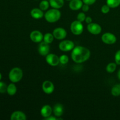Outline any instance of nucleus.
I'll use <instances>...</instances> for the list:
<instances>
[{
	"instance_id": "2eb2a0df",
	"label": "nucleus",
	"mask_w": 120,
	"mask_h": 120,
	"mask_svg": "<svg viewBox=\"0 0 120 120\" xmlns=\"http://www.w3.org/2000/svg\"><path fill=\"white\" fill-rule=\"evenodd\" d=\"M11 120H26V116L21 111H14L11 116Z\"/></svg>"
},
{
	"instance_id": "39448f33",
	"label": "nucleus",
	"mask_w": 120,
	"mask_h": 120,
	"mask_svg": "<svg viewBox=\"0 0 120 120\" xmlns=\"http://www.w3.org/2000/svg\"><path fill=\"white\" fill-rule=\"evenodd\" d=\"M75 47L74 42L69 40L62 41L59 45V48L63 52H69L72 50Z\"/></svg>"
},
{
	"instance_id": "c9c22d12",
	"label": "nucleus",
	"mask_w": 120,
	"mask_h": 120,
	"mask_svg": "<svg viewBox=\"0 0 120 120\" xmlns=\"http://www.w3.org/2000/svg\"><path fill=\"white\" fill-rule=\"evenodd\" d=\"M66 1H71V0H66Z\"/></svg>"
},
{
	"instance_id": "5701e85b",
	"label": "nucleus",
	"mask_w": 120,
	"mask_h": 120,
	"mask_svg": "<svg viewBox=\"0 0 120 120\" xmlns=\"http://www.w3.org/2000/svg\"><path fill=\"white\" fill-rule=\"evenodd\" d=\"M117 68L116 63H110L106 67V71L110 73L114 72Z\"/></svg>"
},
{
	"instance_id": "1a4fd4ad",
	"label": "nucleus",
	"mask_w": 120,
	"mask_h": 120,
	"mask_svg": "<svg viewBox=\"0 0 120 120\" xmlns=\"http://www.w3.org/2000/svg\"><path fill=\"white\" fill-rule=\"evenodd\" d=\"M53 35L56 39L63 40L66 37L67 32L64 28H57L53 30Z\"/></svg>"
},
{
	"instance_id": "a878e982",
	"label": "nucleus",
	"mask_w": 120,
	"mask_h": 120,
	"mask_svg": "<svg viewBox=\"0 0 120 120\" xmlns=\"http://www.w3.org/2000/svg\"><path fill=\"white\" fill-rule=\"evenodd\" d=\"M7 84L3 82H0V93H5L7 91Z\"/></svg>"
},
{
	"instance_id": "dca6fc26",
	"label": "nucleus",
	"mask_w": 120,
	"mask_h": 120,
	"mask_svg": "<svg viewBox=\"0 0 120 120\" xmlns=\"http://www.w3.org/2000/svg\"><path fill=\"white\" fill-rule=\"evenodd\" d=\"M52 112V109L49 105H45L41 110V114L44 118H47L51 116Z\"/></svg>"
},
{
	"instance_id": "4468645a",
	"label": "nucleus",
	"mask_w": 120,
	"mask_h": 120,
	"mask_svg": "<svg viewBox=\"0 0 120 120\" xmlns=\"http://www.w3.org/2000/svg\"><path fill=\"white\" fill-rule=\"evenodd\" d=\"M44 15L45 14H43V11L40 9V8H35L30 11V15H31V16L33 18L36 19L42 18L44 16Z\"/></svg>"
},
{
	"instance_id": "20e7f679",
	"label": "nucleus",
	"mask_w": 120,
	"mask_h": 120,
	"mask_svg": "<svg viewBox=\"0 0 120 120\" xmlns=\"http://www.w3.org/2000/svg\"><path fill=\"white\" fill-rule=\"evenodd\" d=\"M83 25L82 22L79 21H75L71 23L70 30L71 32L75 35H79L82 34L83 32Z\"/></svg>"
},
{
	"instance_id": "a211bd4d",
	"label": "nucleus",
	"mask_w": 120,
	"mask_h": 120,
	"mask_svg": "<svg viewBox=\"0 0 120 120\" xmlns=\"http://www.w3.org/2000/svg\"><path fill=\"white\" fill-rule=\"evenodd\" d=\"M64 0H49L50 5L53 8L60 9L64 5Z\"/></svg>"
},
{
	"instance_id": "f704fd0d",
	"label": "nucleus",
	"mask_w": 120,
	"mask_h": 120,
	"mask_svg": "<svg viewBox=\"0 0 120 120\" xmlns=\"http://www.w3.org/2000/svg\"><path fill=\"white\" fill-rule=\"evenodd\" d=\"M1 79H2V75H1V73H0V80H1Z\"/></svg>"
},
{
	"instance_id": "7ed1b4c3",
	"label": "nucleus",
	"mask_w": 120,
	"mask_h": 120,
	"mask_svg": "<svg viewBox=\"0 0 120 120\" xmlns=\"http://www.w3.org/2000/svg\"><path fill=\"white\" fill-rule=\"evenodd\" d=\"M23 77V71L19 68H14L9 73V79L12 83L19 82Z\"/></svg>"
},
{
	"instance_id": "4be33fe9",
	"label": "nucleus",
	"mask_w": 120,
	"mask_h": 120,
	"mask_svg": "<svg viewBox=\"0 0 120 120\" xmlns=\"http://www.w3.org/2000/svg\"><path fill=\"white\" fill-rule=\"evenodd\" d=\"M54 38H55V37H54L53 34H52L50 33H47L43 36V41H44V42H46L47 43H49V44L52 43Z\"/></svg>"
},
{
	"instance_id": "473e14b6",
	"label": "nucleus",
	"mask_w": 120,
	"mask_h": 120,
	"mask_svg": "<svg viewBox=\"0 0 120 120\" xmlns=\"http://www.w3.org/2000/svg\"><path fill=\"white\" fill-rule=\"evenodd\" d=\"M46 120H57V118H56V117H52V116H49V117L45 118Z\"/></svg>"
},
{
	"instance_id": "2f4dec72",
	"label": "nucleus",
	"mask_w": 120,
	"mask_h": 120,
	"mask_svg": "<svg viewBox=\"0 0 120 120\" xmlns=\"http://www.w3.org/2000/svg\"><path fill=\"white\" fill-rule=\"evenodd\" d=\"M85 21L87 24H89V23H91L93 22V19L90 16H87V17L86 18Z\"/></svg>"
},
{
	"instance_id": "f257e3e1",
	"label": "nucleus",
	"mask_w": 120,
	"mask_h": 120,
	"mask_svg": "<svg viewBox=\"0 0 120 120\" xmlns=\"http://www.w3.org/2000/svg\"><path fill=\"white\" fill-rule=\"evenodd\" d=\"M90 57V50L82 46H75L71 53V57L73 61L77 63H83L87 60Z\"/></svg>"
},
{
	"instance_id": "412c9836",
	"label": "nucleus",
	"mask_w": 120,
	"mask_h": 120,
	"mask_svg": "<svg viewBox=\"0 0 120 120\" xmlns=\"http://www.w3.org/2000/svg\"><path fill=\"white\" fill-rule=\"evenodd\" d=\"M106 2L111 8H116L120 5V0H107Z\"/></svg>"
},
{
	"instance_id": "6ab92c4d",
	"label": "nucleus",
	"mask_w": 120,
	"mask_h": 120,
	"mask_svg": "<svg viewBox=\"0 0 120 120\" xmlns=\"http://www.w3.org/2000/svg\"><path fill=\"white\" fill-rule=\"evenodd\" d=\"M16 91H17V89L14 84V83H10L9 85L7 87V93L9 95V96H14L16 94Z\"/></svg>"
},
{
	"instance_id": "f8f14e48",
	"label": "nucleus",
	"mask_w": 120,
	"mask_h": 120,
	"mask_svg": "<svg viewBox=\"0 0 120 120\" xmlns=\"http://www.w3.org/2000/svg\"><path fill=\"white\" fill-rule=\"evenodd\" d=\"M30 39L32 42L40 43L43 39V35L39 30H34L30 34Z\"/></svg>"
},
{
	"instance_id": "cd10ccee",
	"label": "nucleus",
	"mask_w": 120,
	"mask_h": 120,
	"mask_svg": "<svg viewBox=\"0 0 120 120\" xmlns=\"http://www.w3.org/2000/svg\"><path fill=\"white\" fill-rule=\"evenodd\" d=\"M110 7H109L107 4L104 5L101 7V12L103 13V14H108V13L109 12V11H110Z\"/></svg>"
},
{
	"instance_id": "b1692460",
	"label": "nucleus",
	"mask_w": 120,
	"mask_h": 120,
	"mask_svg": "<svg viewBox=\"0 0 120 120\" xmlns=\"http://www.w3.org/2000/svg\"><path fill=\"white\" fill-rule=\"evenodd\" d=\"M49 6H50L49 1L46 0H43L39 4V8L42 11H46L49 8Z\"/></svg>"
},
{
	"instance_id": "c756f323",
	"label": "nucleus",
	"mask_w": 120,
	"mask_h": 120,
	"mask_svg": "<svg viewBox=\"0 0 120 120\" xmlns=\"http://www.w3.org/2000/svg\"><path fill=\"white\" fill-rule=\"evenodd\" d=\"M82 1H83L84 4L90 5H93V4H94L96 2V0H82Z\"/></svg>"
},
{
	"instance_id": "f03ea898",
	"label": "nucleus",
	"mask_w": 120,
	"mask_h": 120,
	"mask_svg": "<svg viewBox=\"0 0 120 120\" xmlns=\"http://www.w3.org/2000/svg\"><path fill=\"white\" fill-rule=\"evenodd\" d=\"M44 17L46 21L49 23H55L60 19L61 13L58 9L52 8L48 10L45 14Z\"/></svg>"
},
{
	"instance_id": "72a5a7b5",
	"label": "nucleus",
	"mask_w": 120,
	"mask_h": 120,
	"mask_svg": "<svg viewBox=\"0 0 120 120\" xmlns=\"http://www.w3.org/2000/svg\"><path fill=\"white\" fill-rule=\"evenodd\" d=\"M117 75H118V79H119L120 80V69L119 70H118V74H117Z\"/></svg>"
},
{
	"instance_id": "0eeeda50",
	"label": "nucleus",
	"mask_w": 120,
	"mask_h": 120,
	"mask_svg": "<svg viewBox=\"0 0 120 120\" xmlns=\"http://www.w3.org/2000/svg\"><path fill=\"white\" fill-rule=\"evenodd\" d=\"M46 61L52 66H56L60 63L59 57L53 53H49L46 56Z\"/></svg>"
},
{
	"instance_id": "9d476101",
	"label": "nucleus",
	"mask_w": 120,
	"mask_h": 120,
	"mask_svg": "<svg viewBox=\"0 0 120 120\" xmlns=\"http://www.w3.org/2000/svg\"><path fill=\"white\" fill-rule=\"evenodd\" d=\"M50 52V46L45 42H40L38 46V52L42 56H46Z\"/></svg>"
},
{
	"instance_id": "f3484780",
	"label": "nucleus",
	"mask_w": 120,
	"mask_h": 120,
	"mask_svg": "<svg viewBox=\"0 0 120 120\" xmlns=\"http://www.w3.org/2000/svg\"><path fill=\"white\" fill-rule=\"evenodd\" d=\"M54 115L56 117H60L62 116L63 113V106L62 104L57 103L55 104L53 109Z\"/></svg>"
},
{
	"instance_id": "aec40b11",
	"label": "nucleus",
	"mask_w": 120,
	"mask_h": 120,
	"mask_svg": "<svg viewBox=\"0 0 120 120\" xmlns=\"http://www.w3.org/2000/svg\"><path fill=\"white\" fill-rule=\"evenodd\" d=\"M111 94L114 97L120 96V84H115L111 89Z\"/></svg>"
},
{
	"instance_id": "6e6552de",
	"label": "nucleus",
	"mask_w": 120,
	"mask_h": 120,
	"mask_svg": "<svg viewBox=\"0 0 120 120\" xmlns=\"http://www.w3.org/2000/svg\"><path fill=\"white\" fill-rule=\"evenodd\" d=\"M87 29L88 31L93 35H98L101 32L102 30L101 26L99 24L93 22L88 24Z\"/></svg>"
},
{
	"instance_id": "ddd939ff",
	"label": "nucleus",
	"mask_w": 120,
	"mask_h": 120,
	"mask_svg": "<svg viewBox=\"0 0 120 120\" xmlns=\"http://www.w3.org/2000/svg\"><path fill=\"white\" fill-rule=\"evenodd\" d=\"M83 5L82 0H71L69 3V8L73 11H77L81 9Z\"/></svg>"
},
{
	"instance_id": "393cba45",
	"label": "nucleus",
	"mask_w": 120,
	"mask_h": 120,
	"mask_svg": "<svg viewBox=\"0 0 120 120\" xmlns=\"http://www.w3.org/2000/svg\"><path fill=\"white\" fill-rule=\"evenodd\" d=\"M69 57L66 55H63L59 57L60 63L62 64H66L69 62Z\"/></svg>"
},
{
	"instance_id": "423d86ee",
	"label": "nucleus",
	"mask_w": 120,
	"mask_h": 120,
	"mask_svg": "<svg viewBox=\"0 0 120 120\" xmlns=\"http://www.w3.org/2000/svg\"><path fill=\"white\" fill-rule=\"evenodd\" d=\"M101 40L105 44L112 45L117 42V38L112 33L107 32L103 34L101 36Z\"/></svg>"
},
{
	"instance_id": "c85d7f7f",
	"label": "nucleus",
	"mask_w": 120,
	"mask_h": 120,
	"mask_svg": "<svg viewBox=\"0 0 120 120\" xmlns=\"http://www.w3.org/2000/svg\"><path fill=\"white\" fill-rule=\"evenodd\" d=\"M115 62L116 64L120 65V50H118L115 55Z\"/></svg>"
},
{
	"instance_id": "bb28decb",
	"label": "nucleus",
	"mask_w": 120,
	"mask_h": 120,
	"mask_svg": "<svg viewBox=\"0 0 120 120\" xmlns=\"http://www.w3.org/2000/svg\"><path fill=\"white\" fill-rule=\"evenodd\" d=\"M86 18V16L84 12H80L77 16V20L79 21L80 22H83L85 21Z\"/></svg>"
},
{
	"instance_id": "7c9ffc66",
	"label": "nucleus",
	"mask_w": 120,
	"mask_h": 120,
	"mask_svg": "<svg viewBox=\"0 0 120 120\" xmlns=\"http://www.w3.org/2000/svg\"><path fill=\"white\" fill-rule=\"evenodd\" d=\"M82 9L83 12H85L89 11V5L87 4H84L83 5V6H82Z\"/></svg>"
},
{
	"instance_id": "9b49d317",
	"label": "nucleus",
	"mask_w": 120,
	"mask_h": 120,
	"mask_svg": "<svg viewBox=\"0 0 120 120\" xmlns=\"http://www.w3.org/2000/svg\"><path fill=\"white\" fill-rule=\"evenodd\" d=\"M42 90L45 93L50 94L53 92L55 90V86L53 83L49 80H46L42 84Z\"/></svg>"
}]
</instances>
